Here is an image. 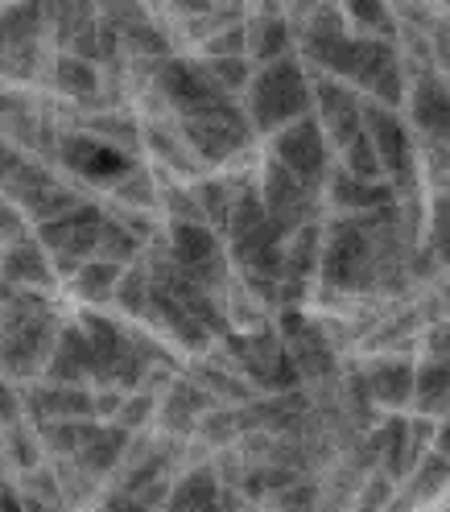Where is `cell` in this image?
<instances>
[{"instance_id":"6da1fadb","label":"cell","mask_w":450,"mask_h":512,"mask_svg":"<svg viewBox=\"0 0 450 512\" xmlns=\"http://www.w3.org/2000/svg\"><path fill=\"white\" fill-rule=\"evenodd\" d=\"M240 108L252 124V133H265V137L281 133L285 124H294L302 116H314V75L298 58V50L256 67Z\"/></svg>"},{"instance_id":"7a4b0ae2","label":"cell","mask_w":450,"mask_h":512,"mask_svg":"<svg viewBox=\"0 0 450 512\" xmlns=\"http://www.w3.org/2000/svg\"><path fill=\"white\" fill-rule=\"evenodd\" d=\"M269 157H277L289 174H298L310 190L323 195V182L331 174V141H327L323 124H318L314 116H302L294 124H285L281 133H273L269 137Z\"/></svg>"},{"instance_id":"3957f363","label":"cell","mask_w":450,"mask_h":512,"mask_svg":"<svg viewBox=\"0 0 450 512\" xmlns=\"http://www.w3.org/2000/svg\"><path fill=\"white\" fill-rule=\"evenodd\" d=\"M356 380H360V389H364V397H368L372 405H380V409H401V405L413 401L417 364H409V360H401V356H380V360H372Z\"/></svg>"},{"instance_id":"277c9868","label":"cell","mask_w":450,"mask_h":512,"mask_svg":"<svg viewBox=\"0 0 450 512\" xmlns=\"http://www.w3.org/2000/svg\"><path fill=\"white\" fill-rule=\"evenodd\" d=\"M211 500H219V475L211 467H195V471L182 475L178 484H174L170 504L162 512H199Z\"/></svg>"},{"instance_id":"5b68a950","label":"cell","mask_w":450,"mask_h":512,"mask_svg":"<svg viewBox=\"0 0 450 512\" xmlns=\"http://www.w3.org/2000/svg\"><path fill=\"white\" fill-rule=\"evenodd\" d=\"M450 393V360H434L426 356L417 364V389H413V405L422 413H438L442 397Z\"/></svg>"},{"instance_id":"8992f818","label":"cell","mask_w":450,"mask_h":512,"mask_svg":"<svg viewBox=\"0 0 450 512\" xmlns=\"http://www.w3.org/2000/svg\"><path fill=\"white\" fill-rule=\"evenodd\" d=\"M409 484H413V500H434L438 492L450 488V459H442L438 451H426L409 471Z\"/></svg>"},{"instance_id":"52a82bcc","label":"cell","mask_w":450,"mask_h":512,"mask_svg":"<svg viewBox=\"0 0 450 512\" xmlns=\"http://www.w3.org/2000/svg\"><path fill=\"white\" fill-rule=\"evenodd\" d=\"M339 166H343L347 174L364 178V182L384 178V162H380V153H376V145H372V137H368V133H360L356 141H351V145L339 153Z\"/></svg>"},{"instance_id":"ba28073f","label":"cell","mask_w":450,"mask_h":512,"mask_svg":"<svg viewBox=\"0 0 450 512\" xmlns=\"http://www.w3.org/2000/svg\"><path fill=\"white\" fill-rule=\"evenodd\" d=\"M422 347H426V356H434V360H450V318L430 323V331L422 335Z\"/></svg>"},{"instance_id":"9c48e42d","label":"cell","mask_w":450,"mask_h":512,"mask_svg":"<svg viewBox=\"0 0 450 512\" xmlns=\"http://www.w3.org/2000/svg\"><path fill=\"white\" fill-rule=\"evenodd\" d=\"M100 512H153L137 492H124V488H116L112 496H104L100 500Z\"/></svg>"},{"instance_id":"30bf717a","label":"cell","mask_w":450,"mask_h":512,"mask_svg":"<svg viewBox=\"0 0 450 512\" xmlns=\"http://www.w3.org/2000/svg\"><path fill=\"white\" fill-rule=\"evenodd\" d=\"M430 451H438L442 459H450V422H442L438 430H434V446Z\"/></svg>"},{"instance_id":"8fae6325","label":"cell","mask_w":450,"mask_h":512,"mask_svg":"<svg viewBox=\"0 0 450 512\" xmlns=\"http://www.w3.org/2000/svg\"><path fill=\"white\" fill-rule=\"evenodd\" d=\"M199 512H236V508H228V504H223V500H211V504H203Z\"/></svg>"}]
</instances>
